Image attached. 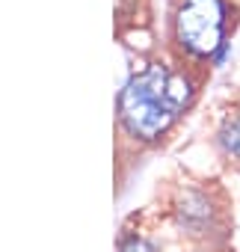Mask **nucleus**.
Instances as JSON below:
<instances>
[{
  "mask_svg": "<svg viewBox=\"0 0 240 252\" xmlns=\"http://www.w3.org/2000/svg\"><path fill=\"white\" fill-rule=\"evenodd\" d=\"M202 77L187 60H151L119 95V134L134 146H157L187 116Z\"/></svg>",
  "mask_w": 240,
  "mask_h": 252,
  "instance_id": "obj_1",
  "label": "nucleus"
},
{
  "mask_svg": "<svg viewBox=\"0 0 240 252\" xmlns=\"http://www.w3.org/2000/svg\"><path fill=\"white\" fill-rule=\"evenodd\" d=\"M166 214L172 225L196 246H228L231 202L216 181H181L172 187Z\"/></svg>",
  "mask_w": 240,
  "mask_h": 252,
  "instance_id": "obj_2",
  "label": "nucleus"
},
{
  "mask_svg": "<svg viewBox=\"0 0 240 252\" xmlns=\"http://www.w3.org/2000/svg\"><path fill=\"white\" fill-rule=\"evenodd\" d=\"M234 0H175L172 3V42L181 60L205 65L231 39L237 24Z\"/></svg>",
  "mask_w": 240,
  "mask_h": 252,
  "instance_id": "obj_3",
  "label": "nucleus"
},
{
  "mask_svg": "<svg viewBox=\"0 0 240 252\" xmlns=\"http://www.w3.org/2000/svg\"><path fill=\"white\" fill-rule=\"evenodd\" d=\"M213 143H216L219 155H222L231 166H240V107H231V110L222 116Z\"/></svg>",
  "mask_w": 240,
  "mask_h": 252,
  "instance_id": "obj_4",
  "label": "nucleus"
},
{
  "mask_svg": "<svg viewBox=\"0 0 240 252\" xmlns=\"http://www.w3.org/2000/svg\"><path fill=\"white\" fill-rule=\"evenodd\" d=\"M116 252H160V246L151 237V231L143 225V217H131L119 231Z\"/></svg>",
  "mask_w": 240,
  "mask_h": 252,
  "instance_id": "obj_5",
  "label": "nucleus"
},
{
  "mask_svg": "<svg viewBox=\"0 0 240 252\" xmlns=\"http://www.w3.org/2000/svg\"><path fill=\"white\" fill-rule=\"evenodd\" d=\"M190 252H225V246H196Z\"/></svg>",
  "mask_w": 240,
  "mask_h": 252,
  "instance_id": "obj_6",
  "label": "nucleus"
}]
</instances>
